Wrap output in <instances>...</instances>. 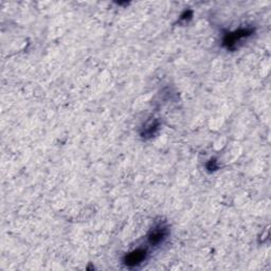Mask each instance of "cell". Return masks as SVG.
<instances>
[{
    "instance_id": "1",
    "label": "cell",
    "mask_w": 271,
    "mask_h": 271,
    "mask_svg": "<svg viewBox=\"0 0 271 271\" xmlns=\"http://www.w3.org/2000/svg\"><path fill=\"white\" fill-rule=\"evenodd\" d=\"M253 29H240L236 30L232 33H228V34L224 38V46L227 49H234L236 44L239 42H242L244 38L249 37L251 34H253Z\"/></svg>"
},
{
    "instance_id": "2",
    "label": "cell",
    "mask_w": 271,
    "mask_h": 271,
    "mask_svg": "<svg viewBox=\"0 0 271 271\" xmlns=\"http://www.w3.org/2000/svg\"><path fill=\"white\" fill-rule=\"evenodd\" d=\"M169 234L168 227L159 224L154 227L149 234V243L152 246H158L164 242Z\"/></svg>"
},
{
    "instance_id": "3",
    "label": "cell",
    "mask_w": 271,
    "mask_h": 271,
    "mask_svg": "<svg viewBox=\"0 0 271 271\" xmlns=\"http://www.w3.org/2000/svg\"><path fill=\"white\" fill-rule=\"evenodd\" d=\"M146 258V251L144 249H137L126 254L124 258V264L127 267H136L140 265Z\"/></svg>"
},
{
    "instance_id": "4",
    "label": "cell",
    "mask_w": 271,
    "mask_h": 271,
    "mask_svg": "<svg viewBox=\"0 0 271 271\" xmlns=\"http://www.w3.org/2000/svg\"><path fill=\"white\" fill-rule=\"evenodd\" d=\"M158 127H159V124L157 122L152 123V124L149 125V127H145L144 133L142 134L143 137H150L151 138L153 135L156 134V131H157Z\"/></svg>"
}]
</instances>
